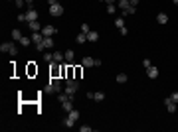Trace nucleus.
Masks as SVG:
<instances>
[{
    "mask_svg": "<svg viewBox=\"0 0 178 132\" xmlns=\"http://www.w3.org/2000/svg\"><path fill=\"white\" fill-rule=\"evenodd\" d=\"M79 91V81L77 79H73V77H69L67 79V83H66V89H63V93H66L67 97H71L73 99V95Z\"/></svg>",
    "mask_w": 178,
    "mask_h": 132,
    "instance_id": "nucleus-1",
    "label": "nucleus"
},
{
    "mask_svg": "<svg viewBox=\"0 0 178 132\" xmlns=\"http://www.w3.org/2000/svg\"><path fill=\"white\" fill-rule=\"evenodd\" d=\"M46 93H61V77H52L46 87Z\"/></svg>",
    "mask_w": 178,
    "mask_h": 132,
    "instance_id": "nucleus-2",
    "label": "nucleus"
},
{
    "mask_svg": "<svg viewBox=\"0 0 178 132\" xmlns=\"http://www.w3.org/2000/svg\"><path fill=\"white\" fill-rule=\"evenodd\" d=\"M79 120V111H75V108H71V111L67 112V116H66V120H63V126L66 128H71L75 122Z\"/></svg>",
    "mask_w": 178,
    "mask_h": 132,
    "instance_id": "nucleus-3",
    "label": "nucleus"
},
{
    "mask_svg": "<svg viewBox=\"0 0 178 132\" xmlns=\"http://www.w3.org/2000/svg\"><path fill=\"white\" fill-rule=\"evenodd\" d=\"M119 8L123 10V16H133L137 12V6H131L129 0H119Z\"/></svg>",
    "mask_w": 178,
    "mask_h": 132,
    "instance_id": "nucleus-4",
    "label": "nucleus"
},
{
    "mask_svg": "<svg viewBox=\"0 0 178 132\" xmlns=\"http://www.w3.org/2000/svg\"><path fill=\"white\" fill-rule=\"evenodd\" d=\"M58 99H59V103H61V106H63V111H66V112H69L73 108V99H71V97H67L66 93L58 95Z\"/></svg>",
    "mask_w": 178,
    "mask_h": 132,
    "instance_id": "nucleus-5",
    "label": "nucleus"
},
{
    "mask_svg": "<svg viewBox=\"0 0 178 132\" xmlns=\"http://www.w3.org/2000/svg\"><path fill=\"white\" fill-rule=\"evenodd\" d=\"M0 51L2 53H8V55H16V53H18V47L14 46L12 41H6V44H2V46H0Z\"/></svg>",
    "mask_w": 178,
    "mask_h": 132,
    "instance_id": "nucleus-6",
    "label": "nucleus"
},
{
    "mask_svg": "<svg viewBox=\"0 0 178 132\" xmlns=\"http://www.w3.org/2000/svg\"><path fill=\"white\" fill-rule=\"evenodd\" d=\"M50 47H53V40H52V38H44V41L38 44L36 49H38V51H44V49H50Z\"/></svg>",
    "mask_w": 178,
    "mask_h": 132,
    "instance_id": "nucleus-7",
    "label": "nucleus"
},
{
    "mask_svg": "<svg viewBox=\"0 0 178 132\" xmlns=\"http://www.w3.org/2000/svg\"><path fill=\"white\" fill-rule=\"evenodd\" d=\"M61 14H63V6H61V4H52V6H50V16H55V18H59V16H61Z\"/></svg>",
    "mask_w": 178,
    "mask_h": 132,
    "instance_id": "nucleus-8",
    "label": "nucleus"
},
{
    "mask_svg": "<svg viewBox=\"0 0 178 132\" xmlns=\"http://www.w3.org/2000/svg\"><path fill=\"white\" fill-rule=\"evenodd\" d=\"M58 32V28L55 26H52V24H48V26H44L42 28V34H44V38H52L53 34Z\"/></svg>",
    "mask_w": 178,
    "mask_h": 132,
    "instance_id": "nucleus-9",
    "label": "nucleus"
},
{
    "mask_svg": "<svg viewBox=\"0 0 178 132\" xmlns=\"http://www.w3.org/2000/svg\"><path fill=\"white\" fill-rule=\"evenodd\" d=\"M176 105H178V103H174L170 97H166V99H164V106H166V111L170 112V114H172V112H176Z\"/></svg>",
    "mask_w": 178,
    "mask_h": 132,
    "instance_id": "nucleus-10",
    "label": "nucleus"
},
{
    "mask_svg": "<svg viewBox=\"0 0 178 132\" xmlns=\"http://www.w3.org/2000/svg\"><path fill=\"white\" fill-rule=\"evenodd\" d=\"M158 73H160V71H158V67H154V65H151L148 69H146V75H148V79H156Z\"/></svg>",
    "mask_w": 178,
    "mask_h": 132,
    "instance_id": "nucleus-11",
    "label": "nucleus"
},
{
    "mask_svg": "<svg viewBox=\"0 0 178 132\" xmlns=\"http://www.w3.org/2000/svg\"><path fill=\"white\" fill-rule=\"evenodd\" d=\"M26 26L30 28V32H42V28H44V26H40V22H38V20H34V22H28Z\"/></svg>",
    "mask_w": 178,
    "mask_h": 132,
    "instance_id": "nucleus-12",
    "label": "nucleus"
},
{
    "mask_svg": "<svg viewBox=\"0 0 178 132\" xmlns=\"http://www.w3.org/2000/svg\"><path fill=\"white\" fill-rule=\"evenodd\" d=\"M32 41L36 44V46L42 44V41H44V34H42V32H32Z\"/></svg>",
    "mask_w": 178,
    "mask_h": 132,
    "instance_id": "nucleus-13",
    "label": "nucleus"
},
{
    "mask_svg": "<svg viewBox=\"0 0 178 132\" xmlns=\"http://www.w3.org/2000/svg\"><path fill=\"white\" fill-rule=\"evenodd\" d=\"M93 65H95V59L89 57V55H85V57L81 59V67H93Z\"/></svg>",
    "mask_w": 178,
    "mask_h": 132,
    "instance_id": "nucleus-14",
    "label": "nucleus"
},
{
    "mask_svg": "<svg viewBox=\"0 0 178 132\" xmlns=\"http://www.w3.org/2000/svg\"><path fill=\"white\" fill-rule=\"evenodd\" d=\"M26 18H28V22H34V20H38V12H36L34 8H28V12H26Z\"/></svg>",
    "mask_w": 178,
    "mask_h": 132,
    "instance_id": "nucleus-15",
    "label": "nucleus"
},
{
    "mask_svg": "<svg viewBox=\"0 0 178 132\" xmlns=\"http://www.w3.org/2000/svg\"><path fill=\"white\" fill-rule=\"evenodd\" d=\"M63 59H66V55L61 51H53V63H61Z\"/></svg>",
    "mask_w": 178,
    "mask_h": 132,
    "instance_id": "nucleus-16",
    "label": "nucleus"
},
{
    "mask_svg": "<svg viewBox=\"0 0 178 132\" xmlns=\"http://www.w3.org/2000/svg\"><path fill=\"white\" fill-rule=\"evenodd\" d=\"M115 81H117V83H121V85H123V83H127V81H129V77H127V73H119L117 77H115Z\"/></svg>",
    "mask_w": 178,
    "mask_h": 132,
    "instance_id": "nucleus-17",
    "label": "nucleus"
},
{
    "mask_svg": "<svg viewBox=\"0 0 178 132\" xmlns=\"http://www.w3.org/2000/svg\"><path fill=\"white\" fill-rule=\"evenodd\" d=\"M63 55H66V61H67V63H71V61H73V57H75L73 49H67V51H63Z\"/></svg>",
    "mask_w": 178,
    "mask_h": 132,
    "instance_id": "nucleus-18",
    "label": "nucleus"
},
{
    "mask_svg": "<svg viewBox=\"0 0 178 132\" xmlns=\"http://www.w3.org/2000/svg\"><path fill=\"white\" fill-rule=\"evenodd\" d=\"M156 22H158V24H166V22H168V16H166L164 12H160L156 16Z\"/></svg>",
    "mask_w": 178,
    "mask_h": 132,
    "instance_id": "nucleus-19",
    "label": "nucleus"
},
{
    "mask_svg": "<svg viewBox=\"0 0 178 132\" xmlns=\"http://www.w3.org/2000/svg\"><path fill=\"white\" fill-rule=\"evenodd\" d=\"M22 38H24V36H22V32H20V30H12V40L14 41H20Z\"/></svg>",
    "mask_w": 178,
    "mask_h": 132,
    "instance_id": "nucleus-20",
    "label": "nucleus"
},
{
    "mask_svg": "<svg viewBox=\"0 0 178 132\" xmlns=\"http://www.w3.org/2000/svg\"><path fill=\"white\" fill-rule=\"evenodd\" d=\"M93 101H97V103H101V101H105V93H93Z\"/></svg>",
    "mask_w": 178,
    "mask_h": 132,
    "instance_id": "nucleus-21",
    "label": "nucleus"
},
{
    "mask_svg": "<svg viewBox=\"0 0 178 132\" xmlns=\"http://www.w3.org/2000/svg\"><path fill=\"white\" fill-rule=\"evenodd\" d=\"M30 44H32V38H26V36H24V38L20 40V46L22 47H30Z\"/></svg>",
    "mask_w": 178,
    "mask_h": 132,
    "instance_id": "nucleus-22",
    "label": "nucleus"
},
{
    "mask_svg": "<svg viewBox=\"0 0 178 132\" xmlns=\"http://www.w3.org/2000/svg\"><path fill=\"white\" fill-rule=\"evenodd\" d=\"M99 40V34L97 32H89L87 34V41H97Z\"/></svg>",
    "mask_w": 178,
    "mask_h": 132,
    "instance_id": "nucleus-23",
    "label": "nucleus"
},
{
    "mask_svg": "<svg viewBox=\"0 0 178 132\" xmlns=\"http://www.w3.org/2000/svg\"><path fill=\"white\" fill-rule=\"evenodd\" d=\"M115 26H117L119 30L125 28V18H123V16H121V18H115Z\"/></svg>",
    "mask_w": 178,
    "mask_h": 132,
    "instance_id": "nucleus-24",
    "label": "nucleus"
},
{
    "mask_svg": "<svg viewBox=\"0 0 178 132\" xmlns=\"http://www.w3.org/2000/svg\"><path fill=\"white\" fill-rule=\"evenodd\" d=\"M75 41H77V44H85V41H87V34H83V32H81V34L77 36V38H75Z\"/></svg>",
    "mask_w": 178,
    "mask_h": 132,
    "instance_id": "nucleus-25",
    "label": "nucleus"
},
{
    "mask_svg": "<svg viewBox=\"0 0 178 132\" xmlns=\"http://www.w3.org/2000/svg\"><path fill=\"white\" fill-rule=\"evenodd\" d=\"M14 4H16V6H18L20 10H22V8L26 6V0H14Z\"/></svg>",
    "mask_w": 178,
    "mask_h": 132,
    "instance_id": "nucleus-26",
    "label": "nucleus"
},
{
    "mask_svg": "<svg viewBox=\"0 0 178 132\" xmlns=\"http://www.w3.org/2000/svg\"><path fill=\"white\" fill-rule=\"evenodd\" d=\"M44 61H52L53 63V51L52 53H44Z\"/></svg>",
    "mask_w": 178,
    "mask_h": 132,
    "instance_id": "nucleus-27",
    "label": "nucleus"
},
{
    "mask_svg": "<svg viewBox=\"0 0 178 132\" xmlns=\"http://www.w3.org/2000/svg\"><path fill=\"white\" fill-rule=\"evenodd\" d=\"M81 32H83V34H89V32H91V30H89V24H85V22H83V24H81Z\"/></svg>",
    "mask_w": 178,
    "mask_h": 132,
    "instance_id": "nucleus-28",
    "label": "nucleus"
},
{
    "mask_svg": "<svg viewBox=\"0 0 178 132\" xmlns=\"http://www.w3.org/2000/svg\"><path fill=\"white\" fill-rule=\"evenodd\" d=\"M79 130H81V132H91L93 128H91V126H85V124H83V126H79Z\"/></svg>",
    "mask_w": 178,
    "mask_h": 132,
    "instance_id": "nucleus-29",
    "label": "nucleus"
},
{
    "mask_svg": "<svg viewBox=\"0 0 178 132\" xmlns=\"http://www.w3.org/2000/svg\"><path fill=\"white\" fill-rule=\"evenodd\" d=\"M107 12H109V14H115V4H107Z\"/></svg>",
    "mask_w": 178,
    "mask_h": 132,
    "instance_id": "nucleus-30",
    "label": "nucleus"
},
{
    "mask_svg": "<svg viewBox=\"0 0 178 132\" xmlns=\"http://www.w3.org/2000/svg\"><path fill=\"white\" fill-rule=\"evenodd\" d=\"M170 99L174 101V103H178V91H174V93H170Z\"/></svg>",
    "mask_w": 178,
    "mask_h": 132,
    "instance_id": "nucleus-31",
    "label": "nucleus"
},
{
    "mask_svg": "<svg viewBox=\"0 0 178 132\" xmlns=\"http://www.w3.org/2000/svg\"><path fill=\"white\" fill-rule=\"evenodd\" d=\"M18 20H20V22H24V24H28V18H26V14H20V16H18Z\"/></svg>",
    "mask_w": 178,
    "mask_h": 132,
    "instance_id": "nucleus-32",
    "label": "nucleus"
},
{
    "mask_svg": "<svg viewBox=\"0 0 178 132\" xmlns=\"http://www.w3.org/2000/svg\"><path fill=\"white\" fill-rule=\"evenodd\" d=\"M143 65H145V69H148V67L152 65V61L151 59H145V61H143Z\"/></svg>",
    "mask_w": 178,
    "mask_h": 132,
    "instance_id": "nucleus-33",
    "label": "nucleus"
},
{
    "mask_svg": "<svg viewBox=\"0 0 178 132\" xmlns=\"http://www.w3.org/2000/svg\"><path fill=\"white\" fill-rule=\"evenodd\" d=\"M119 34H121V36H127V34H129V30H127V28H121V30H119Z\"/></svg>",
    "mask_w": 178,
    "mask_h": 132,
    "instance_id": "nucleus-34",
    "label": "nucleus"
},
{
    "mask_svg": "<svg viewBox=\"0 0 178 132\" xmlns=\"http://www.w3.org/2000/svg\"><path fill=\"white\" fill-rule=\"evenodd\" d=\"M79 75H81V67H75V79H79Z\"/></svg>",
    "mask_w": 178,
    "mask_h": 132,
    "instance_id": "nucleus-35",
    "label": "nucleus"
},
{
    "mask_svg": "<svg viewBox=\"0 0 178 132\" xmlns=\"http://www.w3.org/2000/svg\"><path fill=\"white\" fill-rule=\"evenodd\" d=\"M129 2H131V6H137V4L141 2V0H129Z\"/></svg>",
    "mask_w": 178,
    "mask_h": 132,
    "instance_id": "nucleus-36",
    "label": "nucleus"
},
{
    "mask_svg": "<svg viewBox=\"0 0 178 132\" xmlns=\"http://www.w3.org/2000/svg\"><path fill=\"white\" fill-rule=\"evenodd\" d=\"M32 4H34V0H26V6L28 8H32Z\"/></svg>",
    "mask_w": 178,
    "mask_h": 132,
    "instance_id": "nucleus-37",
    "label": "nucleus"
},
{
    "mask_svg": "<svg viewBox=\"0 0 178 132\" xmlns=\"http://www.w3.org/2000/svg\"><path fill=\"white\" fill-rule=\"evenodd\" d=\"M48 4L52 6V4H58V0H48Z\"/></svg>",
    "mask_w": 178,
    "mask_h": 132,
    "instance_id": "nucleus-38",
    "label": "nucleus"
},
{
    "mask_svg": "<svg viewBox=\"0 0 178 132\" xmlns=\"http://www.w3.org/2000/svg\"><path fill=\"white\" fill-rule=\"evenodd\" d=\"M103 2H107V4H115V0H103Z\"/></svg>",
    "mask_w": 178,
    "mask_h": 132,
    "instance_id": "nucleus-39",
    "label": "nucleus"
},
{
    "mask_svg": "<svg viewBox=\"0 0 178 132\" xmlns=\"http://www.w3.org/2000/svg\"><path fill=\"white\" fill-rule=\"evenodd\" d=\"M172 4H174V6H178V0H172Z\"/></svg>",
    "mask_w": 178,
    "mask_h": 132,
    "instance_id": "nucleus-40",
    "label": "nucleus"
},
{
    "mask_svg": "<svg viewBox=\"0 0 178 132\" xmlns=\"http://www.w3.org/2000/svg\"><path fill=\"white\" fill-rule=\"evenodd\" d=\"M101 2H103V0H101Z\"/></svg>",
    "mask_w": 178,
    "mask_h": 132,
    "instance_id": "nucleus-41",
    "label": "nucleus"
}]
</instances>
